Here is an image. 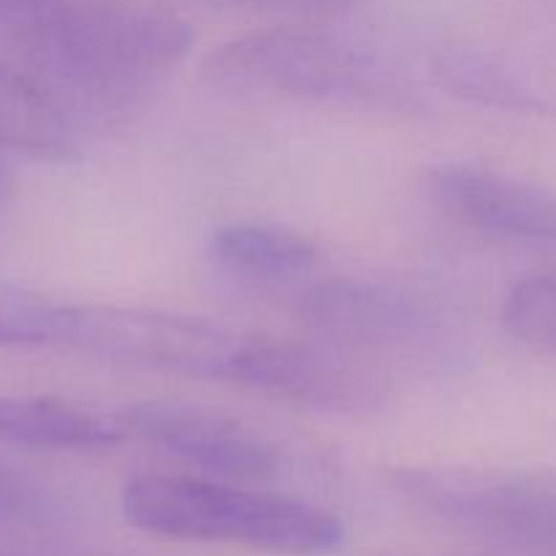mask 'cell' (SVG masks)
<instances>
[{"label":"cell","instance_id":"cell-1","mask_svg":"<svg viewBox=\"0 0 556 556\" xmlns=\"http://www.w3.org/2000/svg\"><path fill=\"white\" fill-rule=\"evenodd\" d=\"M41 85L63 103L125 106L177 68L195 43L190 22L134 3H58L25 25Z\"/></svg>","mask_w":556,"mask_h":556},{"label":"cell","instance_id":"cell-2","mask_svg":"<svg viewBox=\"0 0 556 556\" xmlns=\"http://www.w3.org/2000/svg\"><path fill=\"white\" fill-rule=\"evenodd\" d=\"M123 514L150 535L275 554H329L345 541L340 519L329 510L212 478L141 472L123 486Z\"/></svg>","mask_w":556,"mask_h":556},{"label":"cell","instance_id":"cell-3","mask_svg":"<svg viewBox=\"0 0 556 556\" xmlns=\"http://www.w3.org/2000/svg\"><path fill=\"white\" fill-rule=\"evenodd\" d=\"M201 74L223 87L309 101H383L394 87L362 54L329 36L293 27L244 33L212 49Z\"/></svg>","mask_w":556,"mask_h":556},{"label":"cell","instance_id":"cell-4","mask_svg":"<svg viewBox=\"0 0 556 556\" xmlns=\"http://www.w3.org/2000/svg\"><path fill=\"white\" fill-rule=\"evenodd\" d=\"M239 337L210 320L117 304H63L58 348L161 372L226 378Z\"/></svg>","mask_w":556,"mask_h":556},{"label":"cell","instance_id":"cell-5","mask_svg":"<svg viewBox=\"0 0 556 556\" xmlns=\"http://www.w3.org/2000/svg\"><path fill=\"white\" fill-rule=\"evenodd\" d=\"M396 489L448 525L508 546L556 554V478L459 467H410Z\"/></svg>","mask_w":556,"mask_h":556},{"label":"cell","instance_id":"cell-6","mask_svg":"<svg viewBox=\"0 0 556 556\" xmlns=\"http://www.w3.org/2000/svg\"><path fill=\"white\" fill-rule=\"evenodd\" d=\"M226 380L271 400L334 413L372 410L389 394V380L367 362L337 348L291 340H242Z\"/></svg>","mask_w":556,"mask_h":556},{"label":"cell","instance_id":"cell-7","mask_svg":"<svg viewBox=\"0 0 556 556\" xmlns=\"http://www.w3.org/2000/svg\"><path fill=\"white\" fill-rule=\"evenodd\" d=\"M125 434L166 451L174 459L228 478L258 481L277 470V454L261 434L250 432L233 418L188 402H136L119 413Z\"/></svg>","mask_w":556,"mask_h":556},{"label":"cell","instance_id":"cell-8","mask_svg":"<svg viewBox=\"0 0 556 556\" xmlns=\"http://www.w3.org/2000/svg\"><path fill=\"white\" fill-rule=\"evenodd\" d=\"M432 193L443 210L481 231L556 244V193L472 163L434 168Z\"/></svg>","mask_w":556,"mask_h":556},{"label":"cell","instance_id":"cell-9","mask_svg":"<svg viewBox=\"0 0 556 556\" xmlns=\"http://www.w3.org/2000/svg\"><path fill=\"white\" fill-rule=\"evenodd\" d=\"M309 326L337 337H407L432 329L438 309L427 296L367 280H324L299 302Z\"/></svg>","mask_w":556,"mask_h":556},{"label":"cell","instance_id":"cell-10","mask_svg":"<svg viewBox=\"0 0 556 556\" xmlns=\"http://www.w3.org/2000/svg\"><path fill=\"white\" fill-rule=\"evenodd\" d=\"M0 147L38 161H71L79 152L71 112L33 76L0 60Z\"/></svg>","mask_w":556,"mask_h":556},{"label":"cell","instance_id":"cell-11","mask_svg":"<svg viewBox=\"0 0 556 556\" xmlns=\"http://www.w3.org/2000/svg\"><path fill=\"white\" fill-rule=\"evenodd\" d=\"M125 438L119 416L85 410L49 396L0 394V440L30 448L96 451Z\"/></svg>","mask_w":556,"mask_h":556},{"label":"cell","instance_id":"cell-12","mask_svg":"<svg viewBox=\"0 0 556 556\" xmlns=\"http://www.w3.org/2000/svg\"><path fill=\"white\" fill-rule=\"evenodd\" d=\"M210 253L231 275L261 282H286L307 275L318 258L307 237L264 223L220 226L212 233Z\"/></svg>","mask_w":556,"mask_h":556},{"label":"cell","instance_id":"cell-13","mask_svg":"<svg viewBox=\"0 0 556 556\" xmlns=\"http://www.w3.org/2000/svg\"><path fill=\"white\" fill-rule=\"evenodd\" d=\"M434 79L451 96L516 114H556V106L514 71L476 49L451 47L434 58Z\"/></svg>","mask_w":556,"mask_h":556},{"label":"cell","instance_id":"cell-14","mask_svg":"<svg viewBox=\"0 0 556 556\" xmlns=\"http://www.w3.org/2000/svg\"><path fill=\"white\" fill-rule=\"evenodd\" d=\"M500 318L516 342L535 351L556 353V271L516 280L505 293Z\"/></svg>","mask_w":556,"mask_h":556},{"label":"cell","instance_id":"cell-15","mask_svg":"<svg viewBox=\"0 0 556 556\" xmlns=\"http://www.w3.org/2000/svg\"><path fill=\"white\" fill-rule=\"evenodd\" d=\"M63 304L0 280V345L58 348Z\"/></svg>","mask_w":556,"mask_h":556},{"label":"cell","instance_id":"cell-16","mask_svg":"<svg viewBox=\"0 0 556 556\" xmlns=\"http://www.w3.org/2000/svg\"><path fill=\"white\" fill-rule=\"evenodd\" d=\"M43 510V500L33 483L0 465V521L33 519Z\"/></svg>","mask_w":556,"mask_h":556},{"label":"cell","instance_id":"cell-17","mask_svg":"<svg viewBox=\"0 0 556 556\" xmlns=\"http://www.w3.org/2000/svg\"><path fill=\"white\" fill-rule=\"evenodd\" d=\"M11 193H14V179H11L9 168H5L3 161H0V206L11 199Z\"/></svg>","mask_w":556,"mask_h":556}]
</instances>
